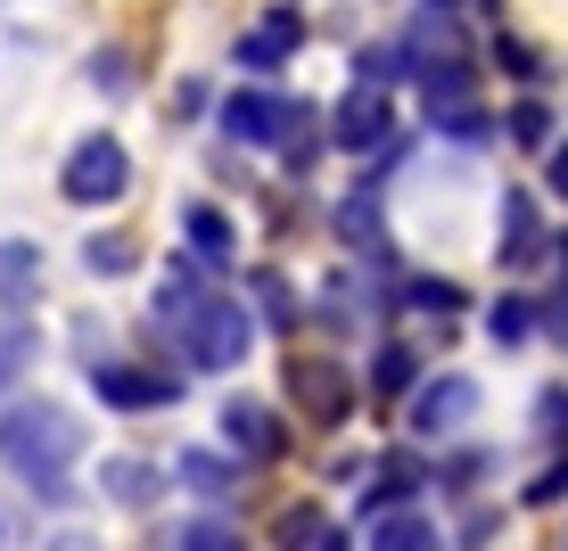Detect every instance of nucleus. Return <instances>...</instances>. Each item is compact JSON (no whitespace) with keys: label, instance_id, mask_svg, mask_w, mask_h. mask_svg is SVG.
Listing matches in <instances>:
<instances>
[{"label":"nucleus","instance_id":"nucleus-1","mask_svg":"<svg viewBox=\"0 0 568 551\" xmlns=\"http://www.w3.org/2000/svg\"><path fill=\"white\" fill-rule=\"evenodd\" d=\"M156 313H165V329H173V346H182L190 370H240L247 338H256L247 305H240V297H206L190 264L165 272V288H156Z\"/></svg>","mask_w":568,"mask_h":551},{"label":"nucleus","instance_id":"nucleus-2","mask_svg":"<svg viewBox=\"0 0 568 551\" xmlns=\"http://www.w3.org/2000/svg\"><path fill=\"white\" fill-rule=\"evenodd\" d=\"M74 452H83V420H74L67 404L26 396V404L0 411V469H17L33 494L67 502V469H74Z\"/></svg>","mask_w":568,"mask_h":551},{"label":"nucleus","instance_id":"nucleus-3","mask_svg":"<svg viewBox=\"0 0 568 551\" xmlns=\"http://www.w3.org/2000/svg\"><path fill=\"white\" fill-rule=\"evenodd\" d=\"M124 190H132V156L115 132H83L67 149V165H58V198L67 206H115Z\"/></svg>","mask_w":568,"mask_h":551},{"label":"nucleus","instance_id":"nucleus-4","mask_svg":"<svg viewBox=\"0 0 568 551\" xmlns=\"http://www.w3.org/2000/svg\"><path fill=\"white\" fill-rule=\"evenodd\" d=\"M322 124H329V141H338V149L371 156V149H387V141H396V100H387L379 83H355L338 108L322 115Z\"/></svg>","mask_w":568,"mask_h":551},{"label":"nucleus","instance_id":"nucleus-5","mask_svg":"<svg viewBox=\"0 0 568 551\" xmlns=\"http://www.w3.org/2000/svg\"><path fill=\"white\" fill-rule=\"evenodd\" d=\"M91 396L108 411H165V404H182V379H173V370H149V363H100L91 370Z\"/></svg>","mask_w":568,"mask_h":551},{"label":"nucleus","instance_id":"nucleus-6","mask_svg":"<svg viewBox=\"0 0 568 551\" xmlns=\"http://www.w3.org/2000/svg\"><path fill=\"white\" fill-rule=\"evenodd\" d=\"M297 50H305V17H297V9H272V17H256V25H247L240 42H231V58H240L247 74H281Z\"/></svg>","mask_w":568,"mask_h":551},{"label":"nucleus","instance_id":"nucleus-7","mask_svg":"<svg viewBox=\"0 0 568 551\" xmlns=\"http://www.w3.org/2000/svg\"><path fill=\"white\" fill-rule=\"evenodd\" d=\"M469 411H478V387H469L462 370H445V379H428L413 396V428H420V437H454Z\"/></svg>","mask_w":568,"mask_h":551},{"label":"nucleus","instance_id":"nucleus-8","mask_svg":"<svg viewBox=\"0 0 568 551\" xmlns=\"http://www.w3.org/2000/svg\"><path fill=\"white\" fill-rule=\"evenodd\" d=\"M223 437L240 445L247 461H281V452H288L281 420H272V404H256V396H231V404H223Z\"/></svg>","mask_w":568,"mask_h":551},{"label":"nucleus","instance_id":"nucleus-9","mask_svg":"<svg viewBox=\"0 0 568 551\" xmlns=\"http://www.w3.org/2000/svg\"><path fill=\"white\" fill-rule=\"evenodd\" d=\"M527 264H544L536 198H527V190H503V272H527Z\"/></svg>","mask_w":568,"mask_h":551},{"label":"nucleus","instance_id":"nucleus-10","mask_svg":"<svg viewBox=\"0 0 568 551\" xmlns=\"http://www.w3.org/2000/svg\"><path fill=\"white\" fill-rule=\"evenodd\" d=\"M288 387H297V404H305L322 428L355 411V396H346V370H338V363H297V370H288Z\"/></svg>","mask_w":568,"mask_h":551},{"label":"nucleus","instance_id":"nucleus-11","mask_svg":"<svg viewBox=\"0 0 568 551\" xmlns=\"http://www.w3.org/2000/svg\"><path fill=\"white\" fill-rule=\"evenodd\" d=\"M371 551H445V527L428 519V510H379V519H371Z\"/></svg>","mask_w":568,"mask_h":551},{"label":"nucleus","instance_id":"nucleus-12","mask_svg":"<svg viewBox=\"0 0 568 551\" xmlns=\"http://www.w3.org/2000/svg\"><path fill=\"white\" fill-rule=\"evenodd\" d=\"M182 239H190L199 264H231V255H240V231H231L214 206H182Z\"/></svg>","mask_w":568,"mask_h":551},{"label":"nucleus","instance_id":"nucleus-13","mask_svg":"<svg viewBox=\"0 0 568 551\" xmlns=\"http://www.w3.org/2000/svg\"><path fill=\"white\" fill-rule=\"evenodd\" d=\"M165 551H247V535H240L231 519H182Z\"/></svg>","mask_w":568,"mask_h":551},{"label":"nucleus","instance_id":"nucleus-14","mask_svg":"<svg viewBox=\"0 0 568 551\" xmlns=\"http://www.w3.org/2000/svg\"><path fill=\"white\" fill-rule=\"evenodd\" d=\"M42 280V255H33L26 239H0V297L9 305H26V288Z\"/></svg>","mask_w":568,"mask_h":551},{"label":"nucleus","instance_id":"nucleus-15","mask_svg":"<svg viewBox=\"0 0 568 551\" xmlns=\"http://www.w3.org/2000/svg\"><path fill=\"white\" fill-rule=\"evenodd\" d=\"M413 486H420L413 461H387L379 486H363V519H379V510H404V494H413Z\"/></svg>","mask_w":568,"mask_h":551},{"label":"nucleus","instance_id":"nucleus-16","mask_svg":"<svg viewBox=\"0 0 568 551\" xmlns=\"http://www.w3.org/2000/svg\"><path fill=\"white\" fill-rule=\"evenodd\" d=\"M527 329H536V305L527 297H503L495 313H486V338L495 346H527Z\"/></svg>","mask_w":568,"mask_h":551},{"label":"nucleus","instance_id":"nucleus-17","mask_svg":"<svg viewBox=\"0 0 568 551\" xmlns=\"http://www.w3.org/2000/svg\"><path fill=\"white\" fill-rule=\"evenodd\" d=\"M100 486H108L115 502H149V494H156V469H149V461H108Z\"/></svg>","mask_w":568,"mask_h":551},{"label":"nucleus","instance_id":"nucleus-18","mask_svg":"<svg viewBox=\"0 0 568 551\" xmlns=\"http://www.w3.org/2000/svg\"><path fill=\"white\" fill-rule=\"evenodd\" d=\"M322 535H329V527H322V510H313V502L281 510V551H322Z\"/></svg>","mask_w":568,"mask_h":551},{"label":"nucleus","instance_id":"nucleus-19","mask_svg":"<svg viewBox=\"0 0 568 551\" xmlns=\"http://www.w3.org/2000/svg\"><path fill=\"white\" fill-rule=\"evenodd\" d=\"M503 132H511L519 149H544V141H552V115H544V100H519L511 115H503Z\"/></svg>","mask_w":568,"mask_h":551},{"label":"nucleus","instance_id":"nucleus-20","mask_svg":"<svg viewBox=\"0 0 568 551\" xmlns=\"http://www.w3.org/2000/svg\"><path fill=\"white\" fill-rule=\"evenodd\" d=\"M404 387H413V354L379 346V363H371V396H404Z\"/></svg>","mask_w":568,"mask_h":551},{"label":"nucleus","instance_id":"nucleus-21","mask_svg":"<svg viewBox=\"0 0 568 551\" xmlns=\"http://www.w3.org/2000/svg\"><path fill=\"white\" fill-rule=\"evenodd\" d=\"M83 264L100 272V280H115V272H132V239H91V247H83Z\"/></svg>","mask_w":568,"mask_h":551},{"label":"nucleus","instance_id":"nucleus-22","mask_svg":"<svg viewBox=\"0 0 568 551\" xmlns=\"http://www.w3.org/2000/svg\"><path fill=\"white\" fill-rule=\"evenodd\" d=\"M173 478H190L199 494H214V486H231V469H223V461H206V452H182V461H173Z\"/></svg>","mask_w":568,"mask_h":551},{"label":"nucleus","instance_id":"nucleus-23","mask_svg":"<svg viewBox=\"0 0 568 551\" xmlns=\"http://www.w3.org/2000/svg\"><path fill=\"white\" fill-rule=\"evenodd\" d=\"M404 297H413L420 313H462V288H454V280H413Z\"/></svg>","mask_w":568,"mask_h":551},{"label":"nucleus","instance_id":"nucleus-24","mask_svg":"<svg viewBox=\"0 0 568 551\" xmlns=\"http://www.w3.org/2000/svg\"><path fill=\"white\" fill-rule=\"evenodd\" d=\"M495 58L519 74V83H536V74H544V67H536V50H527V42H511V33H495Z\"/></svg>","mask_w":568,"mask_h":551},{"label":"nucleus","instance_id":"nucleus-25","mask_svg":"<svg viewBox=\"0 0 568 551\" xmlns=\"http://www.w3.org/2000/svg\"><path fill=\"white\" fill-rule=\"evenodd\" d=\"M26 354H33V338H26V329H0V387H9L17 370H26Z\"/></svg>","mask_w":568,"mask_h":551},{"label":"nucleus","instance_id":"nucleus-26","mask_svg":"<svg viewBox=\"0 0 568 551\" xmlns=\"http://www.w3.org/2000/svg\"><path fill=\"white\" fill-rule=\"evenodd\" d=\"M560 494H568V461H552L536 486H527V502H560Z\"/></svg>","mask_w":568,"mask_h":551},{"label":"nucleus","instance_id":"nucleus-27","mask_svg":"<svg viewBox=\"0 0 568 551\" xmlns=\"http://www.w3.org/2000/svg\"><path fill=\"white\" fill-rule=\"evenodd\" d=\"M91 83H100V91H124L132 74H124V58H115V50H100V67H91Z\"/></svg>","mask_w":568,"mask_h":551},{"label":"nucleus","instance_id":"nucleus-28","mask_svg":"<svg viewBox=\"0 0 568 551\" xmlns=\"http://www.w3.org/2000/svg\"><path fill=\"white\" fill-rule=\"evenodd\" d=\"M536 420H544V428H552V437H560V428H568V396H560V387H552V396H544V404H536Z\"/></svg>","mask_w":568,"mask_h":551},{"label":"nucleus","instance_id":"nucleus-29","mask_svg":"<svg viewBox=\"0 0 568 551\" xmlns=\"http://www.w3.org/2000/svg\"><path fill=\"white\" fill-rule=\"evenodd\" d=\"M42 551H108V543H100V535H83V527H67V535H50Z\"/></svg>","mask_w":568,"mask_h":551},{"label":"nucleus","instance_id":"nucleus-30","mask_svg":"<svg viewBox=\"0 0 568 551\" xmlns=\"http://www.w3.org/2000/svg\"><path fill=\"white\" fill-rule=\"evenodd\" d=\"M552 190L568 198V149H552Z\"/></svg>","mask_w":568,"mask_h":551}]
</instances>
